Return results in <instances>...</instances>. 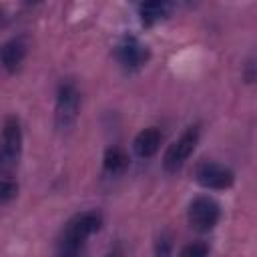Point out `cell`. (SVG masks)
I'll use <instances>...</instances> for the list:
<instances>
[{
    "instance_id": "cell-10",
    "label": "cell",
    "mask_w": 257,
    "mask_h": 257,
    "mask_svg": "<svg viewBox=\"0 0 257 257\" xmlns=\"http://www.w3.org/2000/svg\"><path fill=\"white\" fill-rule=\"evenodd\" d=\"M175 8V0H141L139 2V16L145 26H155L169 18Z\"/></svg>"
},
{
    "instance_id": "cell-12",
    "label": "cell",
    "mask_w": 257,
    "mask_h": 257,
    "mask_svg": "<svg viewBox=\"0 0 257 257\" xmlns=\"http://www.w3.org/2000/svg\"><path fill=\"white\" fill-rule=\"evenodd\" d=\"M16 195H18V183L10 177L0 179V205L10 203L12 199H16Z\"/></svg>"
},
{
    "instance_id": "cell-7",
    "label": "cell",
    "mask_w": 257,
    "mask_h": 257,
    "mask_svg": "<svg viewBox=\"0 0 257 257\" xmlns=\"http://www.w3.org/2000/svg\"><path fill=\"white\" fill-rule=\"evenodd\" d=\"M22 145H24V135H22L20 120L16 116H6L4 124H2V143H0L4 161L16 163L22 155Z\"/></svg>"
},
{
    "instance_id": "cell-5",
    "label": "cell",
    "mask_w": 257,
    "mask_h": 257,
    "mask_svg": "<svg viewBox=\"0 0 257 257\" xmlns=\"http://www.w3.org/2000/svg\"><path fill=\"white\" fill-rule=\"evenodd\" d=\"M195 181L209 191H225L231 189L235 183V173L221 165V163H213V161H203L195 167Z\"/></svg>"
},
{
    "instance_id": "cell-6",
    "label": "cell",
    "mask_w": 257,
    "mask_h": 257,
    "mask_svg": "<svg viewBox=\"0 0 257 257\" xmlns=\"http://www.w3.org/2000/svg\"><path fill=\"white\" fill-rule=\"evenodd\" d=\"M114 58L122 68L139 70L149 62L151 50L137 36H122L114 46Z\"/></svg>"
},
{
    "instance_id": "cell-13",
    "label": "cell",
    "mask_w": 257,
    "mask_h": 257,
    "mask_svg": "<svg viewBox=\"0 0 257 257\" xmlns=\"http://www.w3.org/2000/svg\"><path fill=\"white\" fill-rule=\"evenodd\" d=\"M209 253V245H205V243H201V241H195V243H191V245H187V247H183L181 249V255H193V257H203V255H207Z\"/></svg>"
},
{
    "instance_id": "cell-4",
    "label": "cell",
    "mask_w": 257,
    "mask_h": 257,
    "mask_svg": "<svg viewBox=\"0 0 257 257\" xmlns=\"http://www.w3.org/2000/svg\"><path fill=\"white\" fill-rule=\"evenodd\" d=\"M221 219V205L209 197V195H199L189 203L187 209V221L189 225L199 231V233H209L217 227Z\"/></svg>"
},
{
    "instance_id": "cell-14",
    "label": "cell",
    "mask_w": 257,
    "mask_h": 257,
    "mask_svg": "<svg viewBox=\"0 0 257 257\" xmlns=\"http://www.w3.org/2000/svg\"><path fill=\"white\" fill-rule=\"evenodd\" d=\"M22 2H24L26 6H34V4H40L42 0H22Z\"/></svg>"
},
{
    "instance_id": "cell-11",
    "label": "cell",
    "mask_w": 257,
    "mask_h": 257,
    "mask_svg": "<svg viewBox=\"0 0 257 257\" xmlns=\"http://www.w3.org/2000/svg\"><path fill=\"white\" fill-rule=\"evenodd\" d=\"M131 165V159H128V153L120 147H108L102 155V173L106 177H120L124 175V171L128 169Z\"/></svg>"
},
{
    "instance_id": "cell-8",
    "label": "cell",
    "mask_w": 257,
    "mask_h": 257,
    "mask_svg": "<svg viewBox=\"0 0 257 257\" xmlns=\"http://www.w3.org/2000/svg\"><path fill=\"white\" fill-rule=\"evenodd\" d=\"M26 54H28L26 38L24 36H14V38L6 40L0 46V66L6 72H16V70H20Z\"/></svg>"
},
{
    "instance_id": "cell-2",
    "label": "cell",
    "mask_w": 257,
    "mask_h": 257,
    "mask_svg": "<svg viewBox=\"0 0 257 257\" xmlns=\"http://www.w3.org/2000/svg\"><path fill=\"white\" fill-rule=\"evenodd\" d=\"M80 90L72 80H64L58 84L56 100H54V126L60 133L72 131L80 112Z\"/></svg>"
},
{
    "instance_id": "cell-1",
    "label": "cell",
    "mask_w": 257,
    "mask_h": 257,
    "mask_svg": "<svg viewBox=\"0 0 257 257\" xmlns=\"http://www.w3.org/2000/svg\"><path fill=\"white\" fill-rule=\"evenodd\" d=\"M102 227V215L94 209L76 213L62 229V235L58 239V251L62 255H76L82 251L86 241L98 233Z\"/></svg>"
},
{
    "instance_id": "cell-15",
    "label": "cell",
    "mask_w": 257,
    "mask_h": 257,
    "mask_svg": "<svg viewBox=\"0 0 257 257\" xmlns=\"http://www.w3.org/2000/svg\"><path fill=\"white\" fill-rule=\"evenodd\" d=\"M4 163H6V161H4V155H2V151H0V167H2Z\"/></svg>"
},
{
    "instance_id": "cell-9",
    "label": "cell",
    "mask_w": 257,
    "mask_h": 257,
    "mask_svg": "<svg viewBox=\"0 0 257 257\" xmlns=\"http://www.w3.org/2000/svg\"><path fill=\"white\" fill-rule=\"evenodd\" d=\"M161 143H163L161 128L159 126H147V128L137 133V137L133 141V151L139 159H151L161 149Z\"/></svg>"
},
{
    "instance_id": "cell-3",
    "label": "cell",
    "mask_w": 257,
    "mask_h": 257,
    "mask_svg": "<svg viewBox=\"0 0 257 257\" xmlns=\"http://www.w3.org/2000/svg\"><path fill=\"white\" fill-rule=\"evenodd\" d=\"M201 139V124H189L165 151L163 157V169L167 173H177L185 167V163L195 153Z\"/></svg>"
}]
</instances>
